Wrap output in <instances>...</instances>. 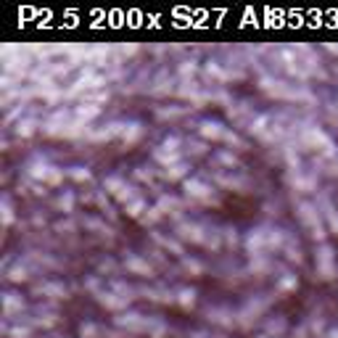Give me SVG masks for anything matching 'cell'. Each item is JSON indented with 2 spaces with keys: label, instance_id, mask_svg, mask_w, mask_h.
Instances as JSON below:
<instances>
[{
  "label": "cell",
  "instance_id": "cell-3",
  "mask_svg": "<svg viewBox=\"0 0 338 338\" xmlns=\"http://www.w3.org/2000/svg\"><path fill=\"white\" fill-rule=\"evenodd\" d=\"M315 264H317V272L322 280H330L336 277V251L330 249L328 243H322L315 254Z\"/></svg>",
  "mask_w": 338,
  "mask_h": 338
},
{
  "label": "cell",
  "instance_id": "cell-19",
  "mask_svg": "<svg viewBox=\"0 0 338 338\" xmlns=\"http://www.w3.org/2000/svg\"><path fill=\"white\" fill-rule=\"evenodd\" d=\"M169 169H172V172H167L169 177H183V174H185V164H174V167H169Z\"/></svg>",
  "mask_w": 338,
  "mask_h": 338
},
{
  "label": "cell",
  "instance_id": "cell-14",
  "mask_svg": "<svg viewBox=\"0 0 338 338\" xmlns=\"http://www.w3.org/2000/svg\"><path fill=\"white\" fill-rule=\"evenodd\" d=\"M11 220H14V206H11L8 198H3V225L8 227V225H11Z\"/></svg>",
  "mask_w": 338,
  "mask_h": 338
},
{
  "label": "cell",
  "instance_id": "cell-8",
  "mask_svg": "<svg viewBox=\"0 0 338 338\" xmlns=\"http://www.w3.org/2000/svg\"><path fill=\"white\" fill-rule=\"evenodd\" d=\"M124 264L132 270V272H137V275H143V277H151V275H153L148 264H146V262H140L137 256H127V262H124Z\"/></svg>",
  "mask_w": 338,
  "mask_h": 338
},
{
  "label": "cell",
  "instance_id": "cell-12",
  "mask_svg": "<svg viewBox=\"0 0 338 338\" xmlns=\"http://www.w3.org/2000/svg\"><path fill=\"white\" fill-rule=\"evenodd\" d=\"M286 251H288V256H291V259L301 262V249H299V243H293L291 238H286Z\"/></svg>",
  "mask_w": 338,
  "mask_h": 338
},
{
  "label": "cell",
  "instance_id": "cell-18",
  "mask_svg": "<svg viewBox=\"0 0 338 338\" xmlns=\"http://www.w3.org/2000/svg\"><path fill=\"white\" fill-rule=\"evenodd\" d=\"M34 132V122L27 119V122H19V135H32Z\"/></svg>",
  "mask_w": 338,
  "mask_h": 338
},
{
  "label": "cell",
  "instance_id": "cell-20",
  "mask_svg": "<svg viewBox=\"0 0 338 338\" xmlns=\"http://www.w3.org/2000/svg\"><path fill=\"white\" fill-rule=\"evenodd\" d=\"M280 286H283V288H293V286H296V277L286 272V277H283V280H280Z\"/></svg>",
  "mask_w": 338,
  "mask_h": 338
},
{
  "label": "cell",
  "instance_id": "cell-4",
  "mask_svg": "<svg viewBox=\"0 0 338 338\" xmlns=\"http://www.w3.org/2000/svg\"><path fill=\"white\" fill-rule=\"evenodd\" d=\"M304 143L309 148H315V151H325V153H333V151H336L333 140H330L322 130H317V127H309V130L304 132Z\"/></svg>",
  "mask_w": 338,
  "mask_h": 338
},
{
  "label": "cell",
  "instance_id": "cell-10",
  "mask_svg": "<svg viewBox=\"0 0 338 338\" xmlns=\"http://www.w3.org/2000/svg\"><path fill=\"white\" fill-rule=\"evenodd\" d=\"M137 137H140V124H124L122 140H124V143H135Z\"/></svg>",
  "mask_w": 338,
  "mask_h": 338
},
{
  "label": "cell",
  "instance_id": "cell-2",
  "mask_svg": "<svg viewBox=\"0 0 338 338\" xmlns=\"http://www.w3.org/2000/svg\"><path fill=\"white\" fill-rule=\"evenodd\" d=\"M299 220L306 225V230L312 233V238H317V240L325 238V225H322V220H320L317 206H312V203L301 201V203H299Z\"/></svg>",
  "mask_w": 338,
  "mask_h": 338
},
{
  "label": "cell",
  "instance_id": "cell-16",
  "mask_svg": "<svg viewBox=\"0 0 338 338\" xmlns=\"http://www.w3.org/2000/svg\"><path fill=\"white\" fill-rule=\"evenodd\" d=\"M143 209H146V201H143V198H137V201H132L130 206H127V211H130L132 217H140Z\"/></svg>",
  "mask_w": 338,
  "mask_h": 338
},
{
  "label": "cell",
  "instance_id": "cell-9",
  "mask_svg": "<svg viewBox=\"0 0 338 338\" xmlns=\"http://www.w3.org/2000/svg\"><path fill=\"white\" fill-rule=\"evenodd\" d=\"M3 306H5V315H14L16 309H21V306H24V301L16 293H5L3 296Z\"/></svg>",
  "mask_w": 338,
  "mask_h": 338
},
{
  "label": "cell",
  "instance_id": "cell-11",
  "mask_svg": "<svg viewBox=\"0 0 338 338\" xmlns=\"http://www.w3.org/2000/svg\"><path fill=\"white\" fill-rule=\"evenodd\" d=\"M98 111H101V108L95 106V103H87V106H80V108H77V117H80V119H84V122H87V119L98 117Z\"/></svg>",
  "mask_w": 338,
  "mask_h": 338
},
{
  "label": "cell",
  "instance_id": "cell-6",
  "mask_svg": "<svg viewBox=\"0 0 338 338\" xmlns=\"http://www.w3.org/2000/svg\"><path fill=\"white\" fill-rule=\"evenodd\" d=\"M185 190H188V196H193V198H201V201H209L211 198V188L206 183H201V180H185Z\"/></svg>",
  "mask_w": 338,
  "mask_h": 338
},
{
  "label": "cell",
  "instance_id": "cell-17",
  "mask_svg": "<svg viewBox=\"0 0 338 338\" xmlns=\"http://www.w3.org/2000/svg\"><path fill=\"white\" fill-rule=\"evenodd\" d=\"M71 177H74V180H90V172H87V169H84V167H71Z\"/></svg>",
  "mask_w": 338,
  "mask_h": 338
},
{
  "label": "cell",
  "instance_id": "cell-22",
  "mask_svg": "<svg viewBox=\"0 0 338 338\" xmlns=\"http://www.w3.org/2000/svg\"><path fill=\"white\" fill-rule=\"evenodd\" d=\"M61 209H64V211H69V209H71V196H69V193H66V196L61 198Z\"/></svg>",
  "mask_w": 338,
  "mask_h": 338
},
{
  "label": "cell",
  "instance_id": "cell-7",
  "mask_svg": "<svg viewBox=\"0 0 338 338\" xmlns=\"http://www.w3.org/2000/svg\"><path fill=\"white\" fill-rule=\"evenodd\" d=\"M322 214H325V220L330 222V230L338 235V209L328 201V198H322Z\"/></svg>",
  "mask_w": 338,
  "mask_h": 338
},
{
  "label": "cell",
  "instance_id": "cell-1",
  "mask_svg": "<svg viewBox=\"0 0 338 338\" xmlns=\"http://www.w3.org/2000/svg\"><path fill=\"white\" fill-rule=\"evenodd\" d=\"M280 243H286V235L280 230H275V227H256V230H251L249 238H246V249H249V254H254V256H262V254H267L270 249H277Z\"/></svg>",
  "mask_w": 338,
  "mask_h": 338
},
{
  "label": "cell",
  "instance_id": "cell-15",
  "mask_svg": "<svg viewBox=\"0 0 338 338\" xmlns=\"http://www.w3.org/2000/svg\"><path fill=\"white\" fill-rule=\"evenodd\" d=\"M193 299H196V293H193L190 291V288H183V291H180V304H183V306H190L193 304Z\"/></svg>",
  "mask_w": 338,
  "mask_h": 338
},
{
  "label": "cell",
  "instance_id": "cell-24",
  "mask_svg": "<svg viewBox=\"0 0 338 338\" xmlns=\"http://www.w3.org/2000/svg\"><path fill=\"white\" fill-rule=\"evenodd\" d=\"M53 338H61V336H53Z\"/></svg>",
  "mask_w": 338,
  "mask_h": 338
},
{
  "label": "cell",
  "instance_id": "cell-23",
  "mask_svg": "<svg viewBox=\"0 0 338 338\" xmlns=\"http://www.w3.org/2000/svg\"><path fill=\"white\" fill-rule=\"evenodd\" d=\"M330 338H338V330H333V333H330Z\"/></svg>",
  "mask_w": 338,
  "mask_h": 338
},
{
  "label": "cell",
  "instance_id": "cell-13",
  "mask_svg": "<svg viewBox=\"0 0 338 338\" xmlns=\"http://www.w3.org/2000/svg\"><path fill=\"white\" fill-rule=\"evenodd\" d=\"M80 336L82 338H95V336H98V328H95L93 322H82L80 325Z\"/></svg>",
  "mask_w": 338,
  "mask_h": 338
},
{
  "label": "cell",
  "instance_id": "cell-21",
  "mask_svg": "<svg viewBox=\"0 0 338 338\" xmlns=\"http://www.w3.org/2000/svg\"><path fill=\"white\" fill-rule=\"evenodd\" d=\"M29 333H27V330H24V328H14V330H11V338H27Z\"/></svg>",
  "mask_w": 338,
  "mask_h": 338
},
{
  "label": "cell",
  "instance_id": "cell-5",
  "mask_svg": "<svg viewBox=\"0 0 338 338\" xmlns=\"http://www.w3.org/2000/svg\"><path fill=\"white\" fill-rule=\"evenodd\" d=\"M122 328H130V330H148L151 328V320L148 317H143V315H137V312H130V315H122L117 320Z\"/></svg>",
  "mask_w": 338,
  "mask_h": 338
}]
</instances>
